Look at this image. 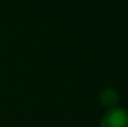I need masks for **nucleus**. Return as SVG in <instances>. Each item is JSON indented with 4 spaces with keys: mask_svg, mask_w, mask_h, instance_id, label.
<instances>
[{
    "mask_svg": "<svg viewBox=\"0 0 128 127\" xmlns=\"http://www.w3.org/2000/svg\"><path fill=\"white\" fill-rule=\"evenodd\" d=\"M100 102L104 108H109V109H113L116 108V105L119 103V94L115 88H104L101 93H100Z\"/></svg>",
    "mask_w": 128,
    "mask_h": 127,
    "instance_id": "2",
    "label": "nucleus"
},
{
    "mask_svg": "<svg viewBox=\"0 0 128 127\" xmlns=\"http://www.w3.org/2000/svg\"><path fill=\"white\" fill-rule=\"evenodd\" d=\"M100 127H128V111L122 108L109 109L101 118Z\"/></svg>",
    "mask_w": 128,
    "mask_h": 127,
    "instance_id": "1",
    "label": "nucleus"
}]
</instances>
